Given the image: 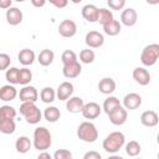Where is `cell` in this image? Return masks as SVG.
Masks as SVG:
<instances>
[{"label": "cell", "instance_id": "obj_1", "mask_svg": "<svg viewBox=\"0 0 159 159\" xmlns=\"http://www.w3.org/2000/svg\"><path fill=\"white\" fill-rule=\"evenodd\" d=\"M34 147L35 149L42 152L47 150L52 144V137L46 127H37L34 130Z\"/></svg>", "mask_w": 159, "mask_h": 159}, {"label": "cell", "instance_id": "obj_2", "mask_svg": "<svg viewBox=\"0 0 159 159\" xmlns=\"http://www.w3.org/2000/svg\"><path fill=\"white\" fill-rule=\"evenodd\" d=\"M124 143H125V137L122 132H112L104 138L102 147L107 153L114 154L124 145Z\"/></svg>", "mask_w": 159, "mask_h": 159}, {"label": "cell", "instance_id": "obj_3", "mask_svg": "<svg viewBox=\"0 0 159 159\" xmlns=\"http://www.w3.org/2000/svg\"><path fill=\"white\" fill-rule=\"evenodd\" d=\"M20 114L24 116L29 124H37L42 118V113L35 102H22L20 106Z\"/></svg>", "mask_w": 159, "mask_h": 159}, {"label": "cell", "instance_id": "obj_4", "mask_svg": "<svg viewBox=\"0 0 159 159\" xmlns=\"http://www.w3.org/2000/svg\"><path fill=\"white\" fill-rule=\"evenodd\" d=\"M77 137L82 142L94 143L98 139V130L92 122H82L77 128Z\"/></svg>", "mask_w": 159, "mask_h": 159}, {"label": "cell", "instance_id": "obj_5", "mask_svg": "<svg viewBox=\"0 0 159 159\" xmlns=\"http://www.w3.org/2000/svg\"><path fill=\"white\" fill-rule=\"evenodd\" d=\"M158 58H159V45L158 43L147 45L140 53V62L147 67L154 66Z\"/></svg>", "mask_w": 159, "mask_h": 159}, {"label": "cell", "instance_id": "obj_6", "mask_svg": "<svg viewBox=\"0 0 159 159\" xmlns=\"http://www.w3.org/2000/svg\"><path fill=\"white\" fill-rule=\"evenodd\" d=\"M108 117H109V120H111L112 124H114V125H123L127 122L128 112H127V109L122 104H119V106H117L114 109H112L108 113Z\"/></svg>", "mask_w": 159, "mask_h": 159}, {"label": "cell", "instance_id": "obj_7", "mask_svg": "<svg viewBox=\"0 0 159 159\" xmlns=\"http://www.w3.org/2000/svg\"><path fill=\"white\" fill-rule=\"evenodd\" d=\"M77 32V25L73 20H70V19H66L63 21L60 22L58 25V34L62 36V37H73Z\"/></svg>", "mask_w": 159, "mask_h": 159}, {"label": "cell", "instance_id": "obj_8", "mask_svg": "<svg viewBox=\"0 0 159 159\" xmlns=\"http://www.w3.org/2000/svg\"><path fill=\"white\" fill-rule=\"evenodd\" d=\"M84 42L89 48H98L104 43V36L98 31H88L84 37Z\"/></svg>", "mask_w": 159, "mask_h": 159}, {"label": "cell", "instance_id": "obj_9", "mask_svg": "<svg viewBox=\"0 0 159 159\" xmlns=\"http://www.w3.org/2000/svg\"><path fill=\"white\" fill-rule=\"evenodd\" d=\"M101 111H102V108H101V106L98 103L88 102V103L83 104V108H82L81 113L86 119H96L97 117H99Z\"/></svg>", "mask_w": 159, "mask_h": 159}, {"label": "cell", "instance_id": "obj_10", "mask_svg": "<svg viewBox=\"0 0 159 159\" xmlns=\"http://www.w3.org/2000/svg\"><path fill=\"white\" fill-rule=\"evenodd\" d=\"M82 72V66L81 63L77 61H73V62H70V63H65L63 65V68H62V73L66 78L71 80V78H76L81 75Z\"/></svg>", "mask_w": 159, "mask_h": 159}, {"label": "cell", "instance_id": "obj_11", "mask_svg": "<svg viewBox=\"0 0 159 159\" xmlns=\"http://www.w3.org/2000/svg\"><path fill=\"white\" fill-rule=\"evenodd\" d=\"M140 106H142V97H140V94L130 92V93L124 96V98H123V107L125 109L134 111V109L139 108Z\"/></svg>", "mask_w": 159, "mask_h": 159}, {"label": "cell", "instance_id": "obj_12", "mask_svg": "<svg viewBox=\"0 0 159 159\" xmlns=\"http://www.w3.org/2000/svg\"><path fill=\"white\" fill-rule=\"evenodd\" d=\"M19 97L21 102H36L39 98V92L34 86L26 84L20 89Z\"/></svg>", "mask_w": 159, "mask_h": 159}, {"label": "cell", "instance_id": "obj_13", "mask_svg": "<svg viewBox=\"0 0 159 159\" xmlns=\"http://www.w3.org/2000/svg\"><path fill=\"white\" fill-rule=\"evenodd\" d=\"M6 21L9 25L11 26H16L19 24H21L22 21V11L19 9V7H15V6H10L9 9H6Z\"/></svg>", "mask_w": 159, "mask_h": 159}, {"label": "cell", "instance_id": "obj_14", "mask_svg": "<svg viewBox=\"0 0 159 159\" xmlns=\"http://www.w3.org/2000/svg\"><path fill=\"white\" fill-rule=\"evenodd\" d=\"M132 76H133V80L140 86H147L150 82V73L144 67H135L133 70Z\"/></svg>", "mask_w": 159, "mask_h": 159}, {"label": "cell", "instance_id": "obj_15", "mask_svg": "<svg viewBox=\"0 0 159 159\" xmlns=\"http://www.w3.org/2000/svg\"><path fill=\"white\" fill-rule=\"evenodd\" d=\"M137 20H138V14L133 7H127L120 14V22L124 26H128V27L134 26L137 24Z\"/></svg>", "mask_w": 159, "mask_h": 159}, {"label": "cell", "instance_id": "obj_16", "mask_svg": "<svg viewBox=\"0 0 159 159\" xmlns=\"http://www.w3.org/2000/svg\"><path fill=\"white\" fill-rule=\"evenodd\" d=\"M73 94V84L68 81H65L62 82L58 87H57V91H56V97L57 99L60 101H66Z\"/></svg>", "mask_w": 159, "mask_h": 159}, {"label": "cell", "instance_id": "obj_17", "mask_svg": "<svg viewBox=\"0 0 159 159\" xmlns=\"http://www.w3.org/2000/svg\"><path fill=\"white\" fill-rule=\"evenodd\" d=\"M140 123L144 127H155L159 123V117L155 111H144L140 116Z\"/></svg>", "mask_w": 159, "mask_h": 159}, {"label": "cell", "instance_id": "obj_18", "mask_svg": "<svg viewBox=\"0 0 159 159\" xmlns=\"http://www.w3.org/2000/svg\"><path fill=\"white\" fill-rule=\"evenodd\" d=\"M98 89L103 94H112L116 91V81L111 77H103L98 82Z\"/></svg>", "mask_w": 159, "mask_h": 159}, {"label": "cell", "instance_id": "obj_19", "mask_svg": "<svg viewBox=\"0 0 159 159\" xmlns=\"http://www.w3.org/2000/svg\"><path fill=\"white\" fill-rule=\"evenodd\" d=\"M82 17L88 22H96L98 15V7L93 4H87L82 7Z\"/></svg>", "mask_w": 159, "mask_h": 159}, {"label": "cell", "instance_id": "obj_20", "mask_svg": "<svg viewBox=\"0 0 159 159\" xmlns=\"http://www.w3.org/2000/svg\"><path fill=\"white\" fill-rule=\"evenodd\" d=\"M83 99L81 97H70L68 99H66V109L71 113H81L82 108H83Z\"/></svg>", "mask_w": 159, "mask_h": 159}, {"label": "cell", "instance_id": "obj_21", "mask_svg": "<svg viewBox=\"0 0 159 159\" xmlns=\"http://www.w3.org/2000/svg\"><path fill=\"white\" fill-rule=\"evenodd\" d=\"M17 96V89L14 84H5L0 88V99L4 102H9L15 99Z\"/></svg>", "mask_w": 159, "mask_h": 159}, {"label": "cell", "instance_id": "obj_22", "mask_svg": "<svg viewBox=\"0 0 159 159\" xmlns=\"http://www.w3.org/2000/svg\"><path fill=\"white\" fill-rule=\"evenodd\" d=\"M19 62L24 66H30L35 61V52L30 48H22L17 55Z\"/></svg>", "mask_w": 159, "mask_h": 159}, {"label": "cell", "instance_id": "obj_23", "mask_svg": "<svg viewBox=\"0 0 159 159\" xmlns=\"http://www.w3.org/2000/svg\"><path fill=\"white\" fill-rule=\"evenodd\" d=\"M53 58H55V53H53V51L50 50V48L42 50V51L39 53V56H37L39 63H40L41 66H43V67L50 66V65L53 62Z\"/></svg>", "mask_w": 159, "mask_h": 159}, {"label": "cell", "instance_id": "obj_24", "mask_svg": "<svg viewBox=\"0 0 159 159\" xmlns=\"http://www.w3.org/2000/svg\"><path fill=\"white\" fill-rule=\"evenodd\" d=\"M31 145H32V143H31L30 138L26 137V135H21V137H19V138L16 139V142H15L16 152H17V153H21V154L27 153V152L30 150Z\"/></svg>", "mask_w": 159, "mask_h": 159}, {"label": "cell", "instance_id": "obj_25", "mask_svg": "<svg viewBox=\"0 0 159 159\" xmlns=\"http://www.w3.org/2000/svg\"><path fill=\"white\" fill-rule=\"evenodd\" d=\"M102 27H103L104 34L108 35V36H117V35L120 32V29H122L120 22H119L118 20H114V19H113L112 21L107 22L106 25H103Z\"/></svg>", "mask_w": 159, "mask_h": 159}, {"label": "cell", "instance_id": "obj_26", "mask_svg": "<svg viewBox=\"0 0 159 159\" xmlns=\"http://www.w3.org/2000/svg\"><path fill=\"white\" fill-rule=\"evenodd\" d=\"M43 117H45V119H46L47 122H50V123H55V122H57V120L60 119V117H61V112H60V109H58L57 107H55V106H50V107L45 108Z\"/></svg>", "mask_w": 159, "mask_h": 159}, {"label": "cell", "instance_id": "obj_27", "mask_svg": "<svg viewBox=\"0 0 159 159\" xmlns=\"http://www.w3.org/2000/svg\"><path fill=\"white\" fill-rule=\"evenodd\" d=\"M40 98L43 103H52L56 98V92L52 87H43L40 92Z\"/></svg>", "mask_w": 159, "mask_h": 159}, {"label": "cell", "instance_id": "obj_28", "mask_svg": "<svg viewBox=\"0 0 159 159\" xmlns=\"http://www.w3.org/2000/svg\"><path fill=\"white\" fill-rule=\"evenodd\" d=\"M114 17H113V12L111 11V10H108V9H104V7H102V9H98V15H97V21L103 26V25H106L107 22H109V21H112Z\"/></svg>", "mask_w": 159, "mask_h": 159}, {"label": "cell", "instance_id": "obj_29", "mask_svg": "<svg viewBox=\"0 0 159 159\" xmlns=\"http://www.w3.org/2000/svg\"><path fill=\"white\" fill-rule=\"evenodd\" d=\"M16 117V109L11 106H1L0 107V122L5 119H15Z\"/></svg>", "mask_w": 159, "mask_h": 159}, {"label": "cell", "instance_id": "obj_30", "mask_svg": "<svg viewBox=\"0 0 159 159\" xmlns=\"http://www.w3.org/2000/svg\"><path fill=\"white\" fill-rule=\"evenodd\" d=\"M16 129L15 119H5L0 122V132L2 134H12Z\"/></svg>", "mask_w": 159, "mask_h": 159}, {"label": "cell", "instance_id": "obj_31", "mask_svg": "<svg viewBox=\"0 0 159 159\" xmlns=\"http://www.w3.org/2000/svg\"><path fill=\"white\" fill-rule=\"evenodd\" d=\"M31 80H32V72L27 67L19 70V84L26 86L31 82Z\"/></svg>", "mask_w": 159, "mask_h": 159}, {"label": "cell", "instance_id": "obj_32", "mask_svg": "<svg viewBox=\"0 0 159 159\" xmlns=\"http://www.w3.org/2000/svg\"><path fill=\"white\" fill-rule=\"evenodd\" d=\"M5 78L10 84H19V68L10 67L5 72Z\"/></svg>", "mask_w": 159, "mask_h": 159}, {"label": "cell", "instance_id": "obj_33", "mask_svg": "<svg viewBox=\"0 0 159 159\" xmlns=\"http://www.w3.org/2000/svg\"><path fill=\"white\" fill-rule=\"evenodd\" d=\"M142 152V147L137 140H130L125 144V153L129 157H137Z\"/></svg>", "mask_w": 159, "mask_h": 159}, {"label": "cell", "instance_id": "obj_34", "mask_svg": "<svg viewBox=\"0 0 159 159\" xmlns=\"http://www.w3.org/2000/svg\"><path fill=\"white\" fill-rule=\"evenodd\" d=\"M120 104V102H119V99L117 98V97H114V96H109V97H107L106 99H104V102H103V111L108 114L112 109H114L117 106H119Z\"/></svg>", "mask_w": 159, "mask_h": 159}, {"label": "cell", "instance_id": "obj_35", "mask_svg": "<svg viewBox=\"0 0 159 159\" xmlns=\"http://www.w3.org/2000/svg\"><path fill=\"white\" fill-rule=\"evenodd\" d=\"M94 58H96V55H94L93 50H91L89 47L88 48H84V50H82L80 52V61L82 63H86V65L92 63L94 61Z\"/></svg>", "mask_w": 159, "mask_h": 159}, {"label": "cell", "instance_id": "obj_36", "mask_svg": "<svg viewBox=\"0 0 159 159\" xmlns=\"http://www.w3.org/2000/svg\"><path fill=\"white\" fill-rule=\"evenodd\" d=\"M77 60H78V58H77V55H76V52L72 51V50H66V51H63L62 55H61V61H62L63 65H65V63L73 62V61H77Z\"/></svg>", "mask_w": 159, "mask_h": 159}, {"label": "cell", "instance_id": "obj_37", "mask_svg": "<svg viewBox=\"0 0 159 159\" xmlns=\"http://www.w3.org/2000/svg\"><path fill=\"white\" fill-rule=\"evenodd\" d=\"M11 63V58L7 53H0V71H6Z\"/></svg>", "mask_w": 159, "mask_h": 159}, {"label": "cell", "instance_id": "obj_38", "mask_svg": "<svg viewBox=\"0 0 159 159\" xmlns=\"http://www.w3.org/2000/svg\"><path fill=\"white\" fill-rule=\"evenodd\" d=\"M53 158L55 159H71L72 158V153L67 149H58L53 153Z\"/></svg>", "mask_w": 159, "mask_h": 159}, {"label": "cell", "instance_id": "obj_39", "mask_svg": "<svg viewBox=\"0 0 159 159\" xmlns=\"http://www.w3.org/2000/svg\"><path fill=\"white\" fill-rule=\"evenodd\" d=\"M107 4L112 10H122L125 6V0H107Z\"/></svg>", "mask_w": 159, "mask_h": 159}, {"label": "cell", "instance_id": "obj_40", "mask_svg": "<svg viewBox=\"0 0 159 159\" xmlns=\"http://www.w3.org/2000/svg\"><path fill=\"white\" fill-rule=\"evenodd\" d=\"M47 1L50 4H52L55 7H57V9H63L68 4V0H47Z\"/></svg>", "mask_w": 159, "mask_h": 159}, {"label": "cell", "instance_id": "obj_41", "mask_svg": "<svg viewBox=\"0 0 159 159\" xmlns=\"http://www.w3.org/2000/svg\"><path fill=\"white\" fill-rule=\"evenodd\" d=\"M102 155L98 153V152H94V150H91V152H87L84 155H83V159H101Z\"/></svg>", "mask_w": 159, "mask_h": 159}, {"label": "cell", "instance_id": "obj_42", "mask_svg": "<svg viewBox=\"0 0 159 159\" xmlns=\"http://www.w3.org/2000/svg\"><path fill=\"white\" fill-rule=\"evenodd\" d=\"M46 1H47V0H31V4H32V6H35V7H42V6H45Z\"/></svg>", "mask_w": 159, "mask_h": 159}, {"label": "cell", "instance_id": "obj_43", "mask_svg": "<svg viewBox=\"0 0 159 159\" xmlns=\"http://www.w3.org/2000/svg\"><path fill=\"white\" fill-rule=\"evenodd\" d=\"M12 4V0H0V9H9Z\"/></svg>", "mask_w": 159, "mask_h": 159}, {"label": "cell", "instance_id": "obj_44", "mask_svg": "<svg viewBox=\"0 0 159 159\" xmlns=\"http://www.w3.org/2000/svg\"><path fill=\"white\" fill-rule=\"evenodd\" d=\"M37 158H39V159H43V158H46V159H51V154H50V153H46V150H42V152L39 154Z\"/></svg>", "mask_w": 159, "mask_h": 159}, {"label": "cell", "instance_id": "obj_45", "mask_svg": "<svg viewBox=\"0 0 159 159\" xmlns=\"http://www.w3.org/2000/svg\"><path fill=\"white\" fill-rule=\"evenodd\" d=\"M149 5H158L159 4V0H145Z\"/></svg>", "mask_w": 159, "mask_h": 159}, {"label": "cell", "instance_id": "obj_46", "mask_svg": "<svg viewBox=\"0 0 159 159\" xmlns=\"http://www.w3.org/2000/svg\"><path fill=\"white\" fill-rule=\"evenodd\" d=\"M82 0H71V2H73V4H80Z\"/></svg>", "mask_w": 159, "mask_h": 159}, {"label": "cell", "instance_id": "obj_47", "mask_svg": "<svg viewBox=\"0 0 159 159\" xmlns=\"http://www.w3.org/2000/svg\"><path fill=\"white\" fill-rule=\"evenodd\" d=\"M14 1H17V2H24L25 0H14Z\"/></svg>", "mask_w": 159, "mask_h": 159}]
</instances>
